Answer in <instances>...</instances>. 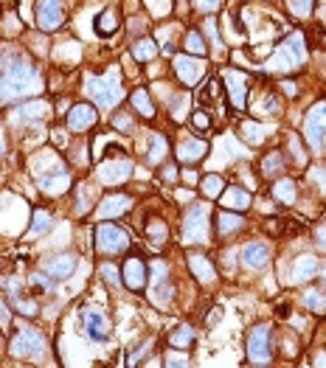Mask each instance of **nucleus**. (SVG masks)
<instances>
[{"label":"nucleus","instance_id":"nucleus-35","mask_svg":"<svg viewBox=\"0 0 326 368\" xmlns=\"http://www.w3.org/2000/svg\"><path fill=\"white\" fill-rule=\"evenodd\" d=\"M242 138L248 140V143H253V146H259L265 140V127L256 124V121H245L242 124Z\"/></svg>","mask_w":326,"mask_h":368},{"label":"nucleus","instance_id":"nucleus-32","mask_svg":"<svg viewBox=\"0 0 326 368\" xmlns=\"http://www.w3.org/2000/svg\"><path fill=\"white\" fill-rule=\"evenodd\" d=\"M76 214L82 217V214H88L91 211V205L96 203V188H91V185H76Z\"/></svg>","mask_w":326,"mask_h":368},{"label":"nucleus","instance_id":"nucleus-31","mask_svg":"<svg viewBox=\"0 0 326 368\" xmlns=\"http://www.w3.org/2000/svg\"><path fill=\"white\" fill-rule=\"evenodd\" d=\"M96 31H98L101 37H110V34H116V31H118L116 11H113V9H104V11L98 14V20H96Z\"/></svg>","mask_w":326,"mask_h":368},{"label":"nucleus","instance_id":"nucleus-55","mask_svg":"<svg viewBox=\"0 0 326 368\" xmlns=\"http://www.w3.org/2000/svg\"><path fill=\"white\" fill-rule=\"evenodd\" d=\"M186 354H169L166 357V366H186Z\"/></svg>","mask_w":326,"mask_h":368},{"label":"nucleus","instance_id":"nucleus-20","mask_svg":"<svg viewBox=\"0 0 326 368\" xmlns=\"http://www.w3.org/2000/svg\"><path fill=\"white\" fill-rule=\"evenodd\" d=\"M76 270V256L73 253H59V256H51L46 262V276L48 278H68Z\"/></svg>","mask_w":326,"mask_h":368},{"label":"nucleus","instance_id":"nucleus-38","mask_svg":"<svg viewBox=\"0 0 326 368\" xmlns=\"http://www.w3.org/2000/svg\"><path fill=\"white\" fill-rule=\"evenodd\" d=\"M183 46H186V53L191 56H205V43H203V37L197 34V31H186V40H183Z\"/></svg>","mask_w":326,"mask_h":368},{"label":"nucleus","instance_id":"nucleus-30","mask_svg":"<svg viewBox=\"0 0 326 368\" xmlns=\"http://www.w3.org/2000/svg\"><path fill=\"white\" fill-rule=\"evenodd\" d=\"M130 101H133V107L138 110L143 118H155V104H152V98H149V91H143V88L133 91Z\"/></svg>","mask_w":326,"mask_h":368},{"label":"nucleus","instance_id":"nucleus-60","mask_svg":"<svg viewBox=\"0 0 326 368\" xmlns=\"http://www.w3.org/2000/svg\"><path fill=\"white\" fill-rule=\"evenodd\" d=\"M6 155V136H3V130H0V158Z\"/></svg>","mask_w":326,"mask_h":368},{"label":"nucleus","instance_id":"nucleus-40","mask_svg":"<svg viewBox=\"0 0 326 368\" xmlns=\"http://www.w3.org/2000/svg\"><path fill=\"white\" fill-rule=\"evenodd\" d=\"M188 93H178L175 98H172V118L175 121H183L186 118V113H188Z\"/></svg>","mask_w":326,"mask_h":368},{"label":"nucleus","instance_id":"nucleus-7","mask_svg":"<svg viewBox=\"0 0 326 368\" xmlns=\"http://www.w3.org/2000/svg\"><path fill=\"white\" fill-rule=\"evenodd\" d=\"M248 360L253 366H270L273 354H270V326L259 323L250 329L248 334Z\"/></svg>","mask_w":326,"mask_h":368},{"label":"nucleus","instance_id":"nucleus-21","mask_svg":"<svg viewBox=\"0 0 326 368\" xmlns=\"http://www.w3.org/2000/svg\"><path fill=\"white\" fill-rule=\"evenodd\" d=\"M48 113H51V104H48V101H31V104L17 107V110L11 113V121H14V124H23V121L34 124V121H43Z\"/></svg>","mask_w":326,"mask_h":368},{"label":"nucleus","instance_id":"nucleus-47","mask_svg":"<svg viewBox=\"0 0 326 368\" xmlns=\"http://www.w3.org/2000/svg\"><path fill=\"white\" fill-rule=\"evenodd\" d=\"M205 34L211 37L214 51H217V53H223V40H220V34H217V23H214V20H205Z\"/></svg>","mask_w":326,"mask_h":368},{"label":"nucleus","instance_id":"nucleus-8","mask_svg":"<svg viewBox=\"0 0 326 368\" xmlns=\"http://www.w3.org/2000/svg\"><path fill=\"white\" fill-rule=\"evenodd\" d=\"M96 175H98V183L101 185H121L130 180V175H133V160L124 155H118V158H107V160H101L98 163V169H96Z\"/></svg>","mask_w":326,"mask_h":368},{"label":"nucleus","instance_id":"nucleus-10","mask_svg":"<svg viewBox=\"0 0 326 368\" xmlns=\"http://www.w3.org/2000/svg\"><path fill=\"white\" fill-rule=\"evenodd\" d=\"M175 73H178V79L183 85L191 88V85H197L205 76V62H203V56L180 53V56H175Z\"/></svg>","mask_w":326,"mask_h":368},{"label":"nucleus","instance_id":"nucleus-62","mask_svg":"<svg viewBox=\"0 0 326 368\" xmlns=\"http://www.w3.org/2000/svg\"><path fill=\"white\" fill-rule=\"evenodd\" d=\"M0 346H3V340H0Z\"/></svg>","mask_w":326,"mask_h":368},{"label":"nucleus","instance_id":"nucleus-24","mask_svg":"<svg viewBox=\"0 0 326 368\" xmlns=\"http://www.w3.org/2000/svg\"><path fill=\"white\" fill-rule=\"evenodd\" d=\"M318 259L315 256H301L295 265H292V273H290V281L292 284H301V281H310L312 276H318Z\"/></svg>","mask_w":326,"mask_h":368},{"label":"nucleus","instance_id":"nucleus-52","mask_svg":"<svg viewBox=\"0 0 326 368\" xmlns=\"http://www.w3.org/2000/svg\"><path fill=\"white\" fill-rule=\"evenodd\" d=\"M310 40H312L315 46L326 48V29H312V31H310Z\"/></svg>","mask_w":326,"mask_h":368},{"label":"nucleus","instance_id":"nucleus-14","mask_svg":"<svg viewBox=\"0 0 326 368\" xmlns=\"http://www.w3.org/2000/svg\"><path fill=\"white\" fill-rule=\"evenodd\" d=\"M96 121H98V113L91 104H73L71 113H68V130L71 133H85L91 130Z\"/></svg>","mask_w":326,"mask_h":368},{"label":"nucleus","instance_id":"nucleus-46","mask_svg":"<svg viewBox=\"0 0 326 368\" xmlns=\"http://www.w3.org/2000/svg\"><path fill=\"white\" fill-rule=\"evenodd\" d=\"M101 276H104V281H107L110 287H116V290H118V284H124V281H121V273H118V267H116V265H101Z\"/></svg>","mask_w":326,"mask_h":368},{"label":"nucleus","instance_id":"nucleus-36","mask_svg":"<svg viewBox=\"0 0 326 368\" xmlns=\"http://www.w3.org/2000/svg\"><path fill=\"white\" fill-rule=\"evenodd\" d=\"M223 98V85H220V79H208V85L200 91V104H214V101H220Z\"/></svg>","mask_w":326,"mask_h":368},{"label":"nucleus","instance_id":"nucleus-22","mask_svg":"<svg viewBox=\"0 0 326 368\" xmlns=\"http://www.w3.org/2000/svg\"><path fill=\"white\" fill-rule=\"evenodd\" d=\"M208 155V143L200 138H183L178 143V158L188 163V166H194L197 160H203Z\"/></svg>","mask_w":326,"mask_h":368},{"label":"nucleus","instance_id":"nucleus-39","mask_svg":"<svg viewBox=\"0 0 326 368\" xmlns=\"http://www.w3.org/2000/svg\"><path fill=\"white\" fill-rule=\"evenodd\" d=\"M200 191H203L205 197H220V194H223V178H220V175H208V178H203Z\"/></svg>","mask_w":326,"mask_h":368},{"label":"nucleus","instance_id":"nucleus-25","mask_svg":"<svg viewBox=\"0 0 326 368\" xmlns=\"http://www.w3.org/2000/svg\"><path fill=\"white\" fill-rule=\"evenodd\" d=\"M220 203H223V208L245 211V208L250 205V194H248L245 188H239V185H231V188H225V191L220 194Z\"/></svg>","mask_w":326,"mask_h":368},{"label":"nucleus","instance_id":"nucleus-53","mask_svg":"<svg viewBox=\"0 0 326 368\" xmlns=\"http://www.w3.org/2000/svg\"><path fill=\"white\" fill-rule=\"evenodd\" d=\"M17 310H20V312H26L29 318H31V315H37V304H34V301H17Z\"/></svg>","mask_w":326,"mask_h":368},{"label":"nucleus","instance_id":"nucleus-9","mask_svg":"<svg viewBox=\"0 0 326 368\" xmlns=\"http://www.w3.org/2000/svg\"><path fill=\"white\" fill-rule=\"evenodd\" d=\"M304 136L307 143L321 152L324 149V138H326V101H318L310 113H307V121H304Z\"/></svg>","mask_w":326,"mask_h":368},{"label":"nucleus","instance_id":"nucleus-19","mask_svg":"<svg viewBox=\"0 0 326 368\" xmlns=\"http://www.w3.org/2000/svg\"><path fill=\"white\" fill-rule=\"evenodd\" d=\"M85 329H88V337L96 340V343H104L110 337V323H107L101 310H88L85 312Z\"/></svg>","mask_w":326,"mask_h":368},{"label":"nucleus","instance_id":"nucleus-15","mask_svg":"<svg viewBox=\"0 0 326 368\" xmlns=\"http://www.w3.org/2000/svg\"><path fill=\"white\" fill-rule=\"evenodd\" d=\"M146 278H149V267H146V262H143V259H138V256H130V259L124 262L121 281H124L130 290H143Z\"/></svg>","mask_w":326,"mask_h":368},{"label":"nucleus","instance_id":"nucleus-27","mask_svg":"<svg viewBox=\"0 0 326 368\" xmlns=\"http://www.w3.org/2000/svg\"><path fill=\"white\" fill-rule=\"evenodd\" d=\"M143 233H146L152 250H158V247L166 245V239H169V228H166V223H161V220H152V223L143 228Z\"/></svg>","mask_w":326,"mask_h":368},{"label":"nucleus","instance_id":"nucleus-29","mask_svg":"<svg viewBox=\"0 0 326 368\" xmlns=\"http://www.w3.org/2000/svg\"><path fill=\"white\" fill-rule=\"evenodd\" d=\"M273 197H276L279 203H284V205H292V203L298 200V185H295V180H276Z\"/></svg>","mask_w":326,"mask_h":368},{"label":"nucleus","instance_id":"nucleus-34","mask_svg":"<svg viewBox=\"0 0 326 368\" xmlns=\"http://www.w3.org/2000/svg\"><path fill=\"white\" fill-rule=\"evenodd\" d=\"M51 225H54V220H51V214H48V211H34V220H31L29 239H37V236H43V233H46Z\"/></svg>","mask_w":326,"mask_h":368},{"label":"nucleus","instance_id":"nucleus-2","mask_svg":"<svg viewBox=\"0 0 326 368\" xmlns=\"http://www.w3.org/2000/svg\"><path fill=\"white\" fill-rule=\"evenodd\" d=\"M304 62H307V37L304 34H290L284 43L276 46V53L265 62V68L284 73V71H298Z\"/></svg>","mask_w":326,"mask_h":368},{"label":"nucleus","instance_id":"nucleus-18","mask_svg":"<svg viewBox=\"0 0 326 368\" xmlns=\"http://www.w3.org/2000/svg\"><path fill=\"white\" fill-rule=\"evenodd\" d=\"M130 208H133V200H130L127 194H110V197H104V200H101V205H98V217H101V220H113V217L127 214Z\"/></svg>","mask_w":326,"mask_h":368},{"label":"nucleus","instance_id":"nucleus-1","mask_svg":"<svg viewBox=\"0 0 326 368\" xmlns=\"http://www.w3.org/2000/svg\"><path fill=\"white\" fill-rule=\"evenodd\" d=\"M40 91H43V76L29 59H14V62H9L3 68V73H0V98L14 101V98H23V96H31V93Z\"/></svg>","mask_w":326,"mask_h":368},{"label":"nucleus","instance_id":"nucleus-6","mask_svg":"<svg viewBox=\"0 0 326 368\" xmlns=\"http://www.w3.org/2000/svg\"><path fill=\"white\" fill-rule=\"evenodd\" d=\"M96 247L101 253H124L130 247V233L121 228V225H116V223L107 220V223H101L96 228Z\"/></svg>","mask_w":326,"mask_h":368},{"label":"nucleus","instance_id":"nucleus-23","mask_svg":"<svg viewBox=\"0 0 326 368\" xmlns=\"http://www.w3.org/2000/svg\"><path fill=\"white\" fill-rule=\"evenodd\" d=\"M188 267H191V273L200 284H214L217 281V267L203 253H188Z\"/></svg>","mask_w":326,"mask_h":368},{"label":"nucleus","instance_id":"nucleus-4","mask_svg":"<svg viewBox=\"0 0 326 368\" xmlns=\"http://www.w3.org/2000/svg\"><path fill=\"white\" fill-rule=\"evenodd\" d=\"M9 349H11V354H17V357H40V354H46V337H43L37 329H31V326L17 323Z\"/></svg>","mask_w":326,"mask_h":368},{"label":"nucleus","instance_id":"nucleus-28","mask_svg":"<svg viewBox=\"0 0 326 368\" xmlns=\"http://www.w3.org/2000/svg\"><path fill=\"white\" fill-rule=\"evenodd\" d=\"M169 346H172V349H191V346H194V326H188V323L178 326V329L169 334Z\"/></svg>","mask_w":326,"mask_h":368},{"label":"nucleus","instance_id":"nucleus-45","mask_svg":"<svg viewBox=\"0 0 326 368\" xmlns=\"http://www.w3.org/2000/svg\"><path fill=\"white\" fill-rule=\"evenodd\" d=\"M259 113H265V116H276L279 113V98H276L273 91H265L262 101H259Z\"/></svg>","mask_w":326,"mask_h":368},{"label":"nucleus","instance_id":"nucleus-49","mask_svg":"<svg viewBox=\"0 0 326 368\" xmlns=\"http://www.w3.org/2000/svg\"><path fill=\"white\" fill-rule=\"evenodd\" d=\"M146 3H149V9H152L155 14H166V11L172 9V3H169V0H146Z\"/></svg>","mask_w":326,"mask_h":368},{"label":"nucleus","instance_id":"nucleus-44","mask_svg":"<svg viewBox=\"0 0 326 368\" xmlns=\"http://www.w3.org/2000/svg\"><path fill=\"white\" fill-rule=\"evenodd\" d=\"M211 124H214V118H211V113H208V110H197V113L191 116V127H194L197 133H208V130H211Z\"/></svg>","mask_w":326,"mask_h":368},{"label":"nucleus","instance_id":"nucleus-59","mask_svg":"<svg viewBox=\"0 0 326 368\" xmlns=\"http://www.w3.org/2000/svg\"><path fill=\"white\" fill-rule=\"evenodd\" d=\"M54 140L62 146V143H65V133H62V130H56V133H54Z\"/></svg>","mask_w":326,"mask_h":368},{"label":"nucleus","instance_id":"nucleus-26","mask_svg":"<svg viewBox=\"0 0 326 368\" xmlns=\"http://www.w3.org/2000/svg\"><path fill=\"white\" fill-rule=\"evenodd\" d=\"M146 138H149V146H146V160H149V163H163V158H166V152H169L166 138H163L161 133H149Z\"/></svg>","mask_w":326,"mask_h":368},{"label":"nucleus","instance_id":"nucleus-61","mask_svg":"<svg viewBox=\"0 0 326 368\" xmlns=\"http://www.w3.org/2000/svg\"><path fill=\"white\" fill-rule=\"evenodd\" d=\"M287 312H290V310H287V304H281V307H279V318H287Z\"/></svg>","mask_w":326,"mask_h":368},{"label":"nucleus","instance_id":"nucleus-56","mask_svg":"<svg viewBox=\"0 0 326 368\" xmlns=\"http://www.w3.org/2000/svg\"><path fill=\"white\" fill-rule=\"evenodd\" d=\"M220 318H223V310H211V318H205V323H208V326H214Z\"/></svg>","mask_w":326,"mask_h":368},{"label":"nucleus","instance_id":"nucleus-41","mask_svg":"<svg viewBox=\"0 0 326 368\" xmlns=\"http://www.w3.org/2000/svg\"><path fill=\"white\" fill-rule=\"evenodd\" d=\"M287 9L295 14V17H310L312 9H315V0H284Z\"/></svg>","mask_w":326,"mask_h":368},{"label":"nucleus","instance_id":"nucleus-58","mask_svg":"<svg viewBox=\"0 0 326 368\" xmlns=\"http://www.w3.org/2000/svg\"><path fill=\"white\" fill-rule=\"evenodd\" d=\"M281 91H284V96H295V85H292V82H284V85H281Z\"/></svg>","mask_w":326,"mask_h":368},{"label":"nucleus","instance_id":"nucleus-3","mask_svg":"<svg viewBox=\"0 0 326 368\" xmlns=\"http://www.w3.org/2000/svg\"><path fill=\"white\" fill-rule=\"evenodd\" d=\"M85 93L93 98L98 107H116L124 98V88H121V73L118 68H110L104 76H88L85 79Z\"/></svg>","mask_w":326,"mask_h":368},{"label":"nucleus","instance_id":"nucleus-54","mask_svg":"<svg viewBox=\"0 0 326 368\" xmlns=\"http://www.w3.org/2000/svg\"><path fill=\"white\" fill-rule=\"evenodd\" d=\"M220 3L223 0H194V6L203 9V11H214V9H220Z\"/></svg>","mask_w":326,"mask_h":368},{"label":"nucleus","instance_id":"nucleus-51","mask_svg":"<svg viewBox=\"0 0 326 368\" xmlns=\"http://www.w3.org/2000/svg\"><path fill=\"white\" fill-rule=\"evenodd\" d=\"M113 127L121 130V133H130V130H133V121H130L127 116H116V118H113Z\"/></svg>","mask_w":326,"mask_h":368},{"label":"nucleus","instance_id":"nucleus-50","mask_svg":"<svg viewBox=\"0 0 326 368\" xmlns=\"http://www.w3.org/2000/svg\"><path fill=\"white\" fill-rule=\"evenodd\" d=\"M161 180H163V183H175V180H178V169H175L172 163H166L163 172H161Z\"/></svg>","mask_w":326,"mask_h":368},{"label":"nucleus","instance_id":"nucleus-5","mask_svg":"<svg viewBox=\"0 0 326 368\" xmlns=\"http://www.w3.org/2000/svg\"><path fill=\"white\" fill-rule=\"evenodd\" d=\"M208 205L205 203H194L186 211V220H183V242L186 245H205L208 242Z\"/></svg>","mask_w":326,"mask_h":368},{"label":"nucleus","instance_id":"nucleus-12","mask_svg":"<svg viewBox=\"0 0 326 368\" xmlns=\"http://www.w3.org/2000/svg\"><path fill=\"white\" fill-rule=\"evenodd\" d=\"M65 23L62 0H37V26L43 31H56Z\"/></svg>","mask_w":326,"mask_h":368},{"label":"nucleus","instance_id":"nucleus-16","mask_svg":"<svg viewBox=\"0 0 326 368\" xmlns=\"http://www.w3.org/2000/svg\"><path fill=\"white\" fill-rule=\"evenodd\" d=\"M225 82H228V96H231L233 107H245V96H248V85H250V76L236 71V68H228L225 71Z\"/></svg>","mask_w":326,"mask_h":368},{"label":"nucleus","instance_id":"nucleus-17","mask_svg":"<svg viewBox=\"0 0 326 368\" xmlns=\"http://www.w3.org/2000/svg\"><path fill=\"white\" fill-rule=\"evenodd\" d=\"M268 262H270L268 245H262V242H248V245L242 247V265H245L248 270H262Z\"/></svg>","mask_w":326,"mask_h":368},{"label":"nucleus","instance_id":"nucleus-11","mask_svg":"<svg viewBox=\"0 0 326 368\" xmlns=\"http://www.w3.org/2000/svg\"><path fill=\"white\" fill-rule=\"evenodd\" d=\"M152 304L155 307H166L169 301H172V292H175V287H172V281H169V267L163 265V262H155L152 265Z\"/></svg>","mask_w":326,"mask_h":368},{"label":"nucleus","instance_id":"nucleus-13","mask_svg":"<svg viewBox=\"0 0 326 368\" xmlns=\"http://www.w3.org/2000/svg\"><path fill=\"white\" fill-rule=\"evenodd\" d=\"M37 183H40V188H43L46 194H62V191L71 188V175H68L59 163H54L51 169H43V172L37 175Z\"/></svg>","mask_w":326,"mask_h":368},{"label":"nucleus","instance_id":"nucleus-42","mask_svg":"<svg viewBox=\"0 0 326 368\" xmlns=\"http://www.w3.org/2000/svg\"><path fill=\"white\" fill-rule=\"evenodd\" d=\"M281 169H284V160H281L279 152H270L265 160H262V172L268 175V178H273V175H279Z\"/></svg>","mask_w":326,"mask_h":368},{"label":"nucleus","instance_id":"nucleus-57","mask_svg":"<svg viewBox=\"0 0 326 368\" xmlns=\"http://www.w3.org/2000/svg\"><path fill=\"white\" fill-rule=\"evenodd\" d=\"M315 236H318V245H321V247L326 250V223L321 225V228H318V233H315Z\"/></svg>","mask_w":326,"mask_h":368},{"label":"nucleus","instance_id":"nucleus-43","mask_svg":"<svg viewBox=\"0 0 326 368\" xmlns=\"http://www.w3.org/2000/svg\"><path fill=\"white\" fill-rule=\"evenodd\" d=\"M304 304H307L310 310H315V312H326V295L318 292V290H307V292H304Z\"/></svg>","mask_w":326,"mask_h":368},{"label":"nucleus","instance_id":"nucleus-37","mask_svg":"<svg viewBox=\"0 0 326 368\" xmlns=\"http://www.w3.org/2000/svg\"><path fill=\"white\" fill-rule=\"evenodd\" d=\"M242 217L239 214H220V236H228V233H236V230H242Z\"/></svg>","mask_w":326,"mask_h":368},{"label":"nucleus","instance_id":"nucleus-48","mask_svg":"<svg viewBox=\"0 0 326 368\" xmlns=\"http://www.w3.org/2000/svg\"><path fill=\"white\" fill-rule=\"evenodd\" d=\"M290 149H292V155H295V163H298V166H304V163H307V155H304V149H301L298 138H290Z\"/></svg>","mask_w":326,"mask_h":368},{"label":"nucleus","instance_id":"nucleus-33","mask_svg":"<svg viewBox=\"0 0 326 368\" xmlns=\"http://www.w3.org/2000/svg\"><path fill=\"white\" fill-rule=\"evenodd\" d=\"M155 53H158V48H155V43H152L149 37H141V40L133 43V56H136L138 62H152Z\"/></svg>","mask_w":326,"mask_h":368}]
</instances>
